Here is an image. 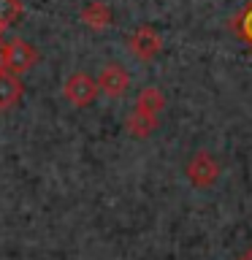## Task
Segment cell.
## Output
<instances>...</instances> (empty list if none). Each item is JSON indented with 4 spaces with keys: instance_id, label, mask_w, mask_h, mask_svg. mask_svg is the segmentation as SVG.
I'll return each mask as SVG.
<instances>
[{
    "instance_id": "52a82bcc",
    "label": "cell",
    "mask_w": 252,
    "mask_h": 260,
    "mask_svg": "<svg viewBox=\"0 0 252 260\" xmlns=\"http://www.w3.org/2000/svg\"><path fill=\"white\" fill-rule=\"evenodd\" d=\"M22 98V81L8 71H0V109H8Z\"/></svg>"
},
{
    "instance_id": "8992f818",
    "label": "cell",
    "mask_w": 252,
    "mask_h": 260,
    "mask_svg": "<svg viewBox=\"0 0 252 260\" xmlns=\"http://www.w3.org/2000/svg\"><path fill=\"white\" fill-rule=\"evenodd\" d=\"M81 19H84V24H87V27H92V30H106L111 24V8L106 3H101V0H95V3L84 6Z\"/></svg>"
},
{
    "instance_id": "3957f363",
    "label": "cell",
    "mask_w": 252,
    "mask_h": 260,
    "mask_svg": "<svg viewBox=\"0 0 252 260\" xmlns=\"http://www.w3.org/2000/svg\"><path fill=\"white\" fill-rule=\"evenodd\" d=\"M128 46H130V52H133L138 60H152V57L160 54L163 38H160V32L154 30L152 24H141V27L128 38Z\"/></svg>"
},
{
    "instance_id": "9c48e42d",
    "label": "cell",
    "mask_w": 252,
    "mask_h": 260,
    "mask_svg": "<svg viewBox=\"0 0 252 260\" xmlns=\"http://www.w3.org/2000/svg\"><path fill=\"white\" fill-rule=\"evenodd\" d=\"M163 106H166V98L160 95L158 87H146L136 101V109L144 111V114H152V117H158V114L163 111Z\"/></svg>"
},
{
    "instance_id": "ba28073f",
    "label": "cell",
    "mask_w": 252,
    "mask_h": 260,
    "mask_svg": "<svg viewBox=\"0 0 252 260\" xmlns=\"http://www.w3.org/2000/svg\"><path fill=\"white\" fill-rule=\"evenodd\" d=\"M128 130H130V136H136V138H144V136H149L154 127H158V117H152V114H144V111H138L133 109V114L128 117Z\"/></svg>"
},
{
    "instance_id": "6da1fadb",
    "label": "cell",
    "mask_w": 252,
    "mask_h": 260,
    "mask_svg": "<svg viewBox=\"0 0 252 260\" xmlns=\"http://www.w3.org/2000/svg\"><path fill=\"white\" fill-rule=\"evenodd\" d=\"M36 60H38V52L24 38L3 41V71L19 76V73L30 71L33 65H36Z\"/></svg>"
},
{
    "instance_id": "5b68a950",
    "label": "cell",
    "mask_w": 252,
    "mask_h": 260,
    "mask_svg": "<svg viewBox=\"0 0 252 260\" xmlns=\"http://www.w3.org/2000/svg\"><path fill=\"white\" fill-rule=\"evenodd\" d=\"M95 84H98V89H103L109 98H119V95L128 92L130 76H128V71L122 68V65H106Z\"/></svg>"
},
{
    "instance_id": "30bf717a",
    "label": "cell",
    "mask_w": 252,
    "mask_h": 260,
    "mask_svg": "<svg viewBox=\"0 0 252 260\" xmlns=\"http://www.w3.org/2000/svg\"><path fill=\"white\" fill-rule=\"evenodd\" d=\"M22 14V3L19 0H0V32H3L8 24H14Z\"/></svg>"
},
{
    "instance_id": "8fae6325",
    "label": "cell",
    "mask_w": 252,
    "mask_h": 260,
    "mask_svg": "<svg viewBox=\"0 0 252 260\" xmlns=\"http://www.w3.org/2000/svg\"><path fill=\"white\" fill-rule=\"evenodd\" d=\"M0 71H3V41H0Z\"/></svg>"
},
{
    "instance_id": "277c9868",
    "label": "cell",
    "mask_w": 252,
    "mask_h": 260,
    "mask_svg": "<svg viewBox=\"0 0 252 260\" xmlns=\"http://www.w3.org/2000/svg\"><path fill=\"white\" fill-rule=\"evenodd\" d=\"M98 95V84L87 73H73V76L65 81V98L73 106H89Z\"/></svg>"
},
{
    "instance_id": "7a4b0ae2",
    "label": "cell",
    "mask_w": 252,
    "mask_h": 260,
    "mask_svg": "<svg viewBox=\"0 0 252 260\" xmlns=\"http://www.w3.org/2000/svg\"><path fill=\"white\" fill-rule=\"evenodd\" d=\"M219 176V162L211 157L209 152H195L190 162H187V179H190L193 187H198V190H206L217 182Z\"/></svg>"
}]
</instances>
